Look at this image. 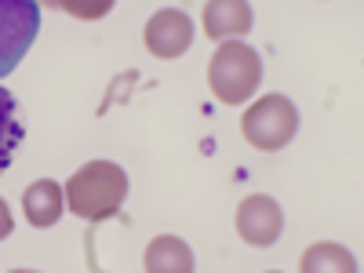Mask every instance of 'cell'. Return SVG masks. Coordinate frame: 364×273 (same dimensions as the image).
Segmentation results:
<instances>
[{
	"mask_svg": "<svg viewBox=\"0 0 364 273\" xmlns=\"http://www.w3.org/2000/svg\"><path fill=\"white\" fill-rule=\"evenodd\" d=\"M66 208L84 223H102L117 215L120 204L128 197V175L113 161H91L73 171L66 182Z\"/></svg>",
	"mask_w": 364,
	"mask_h": 273,
	"instance_id": "6da1fadb",
	"label": "cell"
},
{
	"mask_svg": "<svg viewBox=\"0 0 364 273\" xmlns=\"http://www.w3.org/2000/svg\"><path fill=\"white\" fill-rule=\"evenodd\" d=\"M259 84H262L259 51L240 41H223L208 63V87L215 91V99L223 106H240L255 95Z\"/></svg>",
	"mask_w": 364,
	"mask_h": 273,
	"instance_id": "7a4b0ae2",
	"label": "cell"
},
{
	"mask_svg": "<svg viewBox=\"0 0 364 273\" xmlns=\"http://www.w3.org/2000/svg\"><path fill=\"white\" fill-rule=\"evenodd\" d=\"M299 132V109L291 106V99L284 95H262L259 102L248 106L245 120H240V135L248 146L273 154V149H284Z\"/></svg>",
	"mask_w": 364,
	"mask_h": 273,
	"instance_id": "3957f363",
	"label": "cell"
},
{
	"mask_svg": "<svg viewBox=\"0 0 364 273\" xmlns=\"http://www.w3.org/2000/svg\"><path fill=\"white\" fill-rule=\"evenodd\" d=\"M41 29L37 0H0V80L15 73V66L33 48Z\"/></svg>",
	"mask_w": 364,
	"mask_h": 273,
	"instance_id": "277c9868",
	"label": "cell"
},
{
	"mask_svg": "<svg viewBox=\"0 0 364 273\" xmlns=\"http://www.w3.org/2000/svg\"><path fill=\"white\" fill-rule=\"evenodd\" d=\"M284 230V215H281V208L273 197H262V193H252L240 200L237 208V233L245 245L252 248H269L273 240L281 237Z\"/></svg>",
	"mask_w": 364,
	"mask_h": 273,
	"instance_id": "5b68a950",
	"label": "cell"
},
{
	"mask_svg": "<svg viewBox=\"0 0 364 273\" xmlns=\"http://www.w3.org/2000/svg\"><path fill=\"white\" fill-rule=\"evenodd\" d=\"M142 41H146L149 55H157V58H178V55H186L190 44H193V22H190L186 11L164 8V11H157L154 18L146 22Z\"/></svg>",
	"mask_w": 364,
	"mask_h": 273,
	"instance_id": "8992f818",
	"label": "cell"
},
{
	"mask_svg": "<svg viewBox=\"0 0 364 273\" xmlns=\"http://www.w3.org/2000/svg\"><path fill=\"white\" fill-rule=\"evenodd\" d=\"M252 29L248 0H208L204 4V37L211 41H240Z\"/></svg>",
	"mask_w": 364,
	"mask_h": 273,
	"instance_id": "52a82bcc",
	"label": "cell"
},
{
	"mask_svg": "<svg viewBox=\"0 0 364 273\" xmlns=\"http://www.w3.org/2000/svg\"><path fill=\"white\" fill-rule=\"evenodd\" d=\"M22 211H26L29 226L48 230L66 211V193L58 190L55 178H37L33 186H26V193H22Z\"/></svg>",
	"mask_w": 364,
	"mask_h": 273,
	"instance_id": "ba28073f",
	"label": "cell"
},
{
	"mask_svg": "<svg viewBox=\"0 0 364 273\" xmlns=\"http://www.w3.org/2000/svg\"><path fill=\"white\" fill-rule=\"evenodd\" d=\"M146 273H190L193 269V252L186 240H178L171 233H161L149 240V248L142 255Z\"/></svg>",
	"mask_w": 364,
	"mask_h": 273,
	"instance_id": "9c48e42d",
	"label": "cell"
},
{
	"mask_svg": "<svg viewBox=\"0 0 364 273\" xmlns=\"http://www.w3.org/2000/svg\"><path fill=\"white\" fill-rule=\"evenodd\" d=\"M22 135H26V128L18 120V102L8 87H0V175L11 168V157L22 146Z\"/></svg>",
	"mask_w": 364,
	"mask_h": 273,
	"instance_id": "30bf717a",
	"label": "cell"
},
{
	"mask_svg": "<svg viewBox=\"0 0 364 273\" xmlns=\"http://www.w3.org/2000/svg\"><path fill=\"white\" fill-rule=\"evenodd\" d=\"M299 269H302V273H317V269H343V273H353L357 262H353V255H350L346 248L328 245V240H324V245H314V248L302 252Z\"/></svg>",
	"mask_w": 364,
	"mask_h": 273,
	"instance_id": "8fae6325",
	"label": "cell"
},
{
	"mask_svg": "<svg viewBox=\"0 0 364 273\" xmlns=\"http://www.w3.org/2000/svg\"><path fill=\"white\" fill-rule=\"evenodd\" d=\"M37 4H48L55 11H66L73 18H87V22H95V18H106L113 11L117 0H37Z\"/></svg>",
	"mask_w": 364,
	"mask_h": 273,
	"instance_id": "7c38bea8",
	"label": "cell"
},
{
	"mask_svg": "<svg viewBox=\"0 0 364 273\" xmlns=\"http://www.w3.org/2000/svg\"><path fill=\"white\" fill-rule=\"evenodd\" d=\"M11 230H15L11 208H8V200H4V197H0V240H4V237H11Z\"/></svg>",
	"mask_w": 364,
	"mask_h": 273,
	"instance_id": "4fadbf2b",
	"label": "cell"
}]
</instances>
